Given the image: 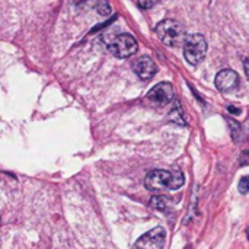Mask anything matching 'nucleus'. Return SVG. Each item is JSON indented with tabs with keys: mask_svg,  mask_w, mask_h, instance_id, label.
I'll list each match as a JSON object with an SVG mask.
<instances>
[{
	"mask_svg": "<svg viewBox=\"0 0 249 249\" xmlns=\"http://www.w3.org/2000/svg\"><path fill=\"white\" fill-rule=\"evenodd\" d=\"M133 70L142 80H150L156 74L158 67L149 55H142L133 61Z\"/></svg>",
	"mask_w": 249,
	"mask_h": 249,
	"instance_id": "nucleus-8",
	"label": "nucleus"
},
{
	"mask_svg": "<svg viewBox=\"0 0 249 249\" xmlns=\"http://www.w3.org/2000/svg\"><path fill=\"white\" fill-rule=\"evenodd\" d=\"M228 109H229L232 114H239V112H241V111H239L238 108H235V107H228Z\"/></svg>",
	"mask_w": 249,
	"mask_h": 249,
	"instance_id": "nucleus-16",
	"label": "nucleus"
},
{
	"mask_svg": "<svg viewBox=\"0 0 249 249\" xmlns=\"http://www.w3.org/2000/svg\"><path fill=\"white\" fill-rule=\"evenodd\" d=\"M169 120L172 123L178 124V125H182V127L187 125V121L184 118V112H182V108H181L179 101H175V104H174V107H172V109L169 112Z\"/></svg>",
	"mask_w": 249,
	"mask_h": 249,
	"instance_id": "nucleus-9",
	"label": "nucleus"
},
{
	"mask_svg": "<svg viewBox=\"0 0 249 249\" xmlns=\"http://www.w3.org/2000/svg\"><path fill=\"white\" fill-rule=\"evenodd\" d=\"M90 1H93V0H73L74 4H85V3H90Z\"/></svg>",
	"mask_w": 249,
	"mask_h": 249,
	"instance_id": "nucleus-15",
	"label": "nucleus"
},
{
	"mask_svg": "<svg viewBox=\"0 0 249 249\" xmlns=\"http://www.w3.org/2000/svg\"><path fill=\"white\" fill-rule=\"evenodd\" d=\"M108 50L112 55L118 58H127L137 53L139 44L136 38L130 34H120L108 41Z\"/></svg>",
	"mask_w": 249,
	"mask_h": 249,
	"instance_id": "nucleus-4",
	"label": "nucleus"
},
{
	"mask_svg": "<svg viewBox=\"0 0 249 249\" xmlns=\"http://www.w3.org/2000/svg\"><path fill=\"white\" fill-rule=\"evenodd\" d=\"M239 74L235 71V70H231V69H225V70H220L214 79V83H216V88L220 90V92H225V93H229L235 89H238L239 86Z\"/></svg>",
	"mask_w": 249,
	"mask_h": 249,
	"instance_id": "nucleus-7",
	"label": "nucleus"
},
{
	"mask_svg": "<svg viewBox=\"0 0 249 249\" xmlns=\"http://www.w3.org/2000/svg\"><path fill=\"white\" fill-rule=\"evenodd\" d=\"M150 206L156 210H166L168 209V198L165 196H153L150 198Z\"/></svg>",
	"mask_w": 249,
	"mask_h": 249,
	"instance_id": "nucleus-10",
	"label": "nucleus"
},
{
	"mask_svg": "<svg viewBox=\"0 0 249 249\" xmlns=\"http://www.w3.org/2000/svg\"><path fill=\"white\" fill-rule=\"evenodd\" d=\"M206 54H207V42L201 34L188 35L185 38V41H184V57L190 64H193V66L200 64L204 60Z\"/></svg>",
	"mask_w": 249,
	"mask_h": 249,
	"instance_id": "nucleus-3",
	"label": "nucleus"
},
{
	"mask_svg": "<svg viewBox=\"0 0 249 249\" xmlns=\"http://www.w3.org/2000/svg\"><path fill=\"white\" fill-rule=\"evenodd\" d=\"M228 123H229V127H231V133H232V137L235 142H238L241 139V134H242V128H241V124L232 118H228Z\"/></svg>",
	"mask_w": 249,
	"mask_h": 249,
	"instance_id": "nucleus-11",
	"label": "nucleus"
},
{
	"mask_svg": "<svg viewBox=\"0 0 249 249\" xmlns=\"http://www.w3.org/2000/svg\"><path fill=\"white\" fill-rule=\"evenodd\" d=\"M174 86L169 83V82H160L158 83L156 86H153L149 93H147V99L150 102H153L155 105H159V107H163V105H168L172 102L174 99Z\"/></svg>",
	"mask_w": 249,
	"mask_h": 249,
	"instance_id": "nucleus-6",
	"label": "nucleus"
},
{
	"mask_svg": "<svg viewBox=\"0 0 249 249\" xmlns=\"http://www.w3.org/2000/svg\"><path fill=\"white\" fill-rule=\"evenodd\" d=\"M96 10H98V13H99V15H102V16H108V15H111V6H109V3H108V1H105V0H102V1H99V3H98Z\"/></svg>",
	"mask_w": 249,
	"mask_h": 249,
	"instance_id": "nucleus-12",
	"label": "nucleus"
},
{
	"mask_svg": "<svg viewBox=\"0 0 249 249\" xmlns=\"http://www.w3.org/2000/svg\"><path fill=\"white\" fill-rule=\"evenodd\" d=\"M166 244V229L163 226H156L147 233L142 235L133 249H163Z\"/></svg>",
	"mask_w": 249,
	"mask_h": 249,
	"instance_id": "nucleus-5",
	"label": "nucleus"
},
{
	"mask_svg": "<svg viewBox=\"0 0 249 249\" xmlns=\"http://www.w3.org/2000/svg\"><path fill=\"white\" fill-rule=\"evenodd\" d=\"M238 191L241 194H248L249 193V177H242L239 184H238Z\"/></svg>",
	"mask_w": 249,
	"mask_h": 249,
	"instance_id": "nucleus-13",
	"label": "nucleus"
},
{
	"mask_svg": "<svg viewBox=\"0 0 249 249\" xmlns=\"http://www.w3.org/2000/svg\"><path fill=\"white\" fill-rule=\"evenodd\" d=\"M247 236H248V241H249V228H248V231H247Z\"/></svg>",
	"mask_w": 249,
	"mask_h": 249,
	"instance_id": "nucleus-17",
	"label": "nucleus"
},
{
	"mask_svg": "<svg viewBox=\"0 0 249 249\" xmlns=\"http://www.w3.org/2000/svg\"><path fill=\"white\" fill-rule=\"evenodd\" d=\"M156 35L159 36V39L163 44H166L169 47L184 45V41L187 38L184 26L179 22L174 20V19L160 20L156 25Z\"/></svg>",
	"mask_w": 249,
	"mask_h": 249,
	"instance_id": "nucleus-2",
	"label": "nucleus"
},
{
	"mask_svg": "<svg viewBox=\"0 0 249 249\" xmlns=\"http://www.w3.org/2000/svg\"><path fill=\"white\" fill-rule=\"evenodd\" d=\"M158 1H159V0H137L139 6H140L142 9H152Z\"/></svg>",
	"mask_w": 249,
	"mask_h": 249,
	"instance_id": "nucleus-14",
	"label": "nucleus"
},
{
	"mask_svg": "<svg viewBox=\"0 0 249 249\" xmlns=\"http://www.w3.org/2000/svg\"><path fill=\"white\" fill-rule=\"evenodd\" d=\"M185 184V177L181 169L165 171L155 169L150 171L144 178V187L152 193H163V191H177L182 188Z\"/></svg>",
	"mask_w": 249,
	"mask_h": 249,
	"instance_id": "nucleus-1",
	"label": "nucleus"
}]
</instances>
